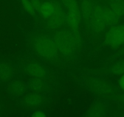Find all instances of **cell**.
<instances>
[{
	"instance_id": "21",
	"label": "cell",
	"mask_w": 124,
	"mask_h": 117,
	"mask_svg": "<svg viewBox=\"0 0 124 117\" xmlns=\"http://www.w3.org/2000/svg\"><path fill=\"white\" fill-rule=\"evenodd\" d=\"M1 109H2V105L1 104V102H0V112H1Z\"/></svg>"
},
{
	"instance_id": "12",
	"label": "cell",
	"mask_w": 124,
	"mask_h": 117,
	"mask_svg": "<svg viewBox=\"0 0 124 117\" xmlns=\"http://www.w3.org/2000/svg\"><path fill=\"white\" fill-rule=\"evenodd\" d=\"M110 9L118 17H120L124 14V2L122 0H112Z\"/></svg>"
},
{
	"instance_id": "5",
	"label": "cell",
	"mask_w": 124,
	"mask_h": 117,
	"mask_svg": "<svg viewBox=\"0 0 124 117\" xmlns=\"http://www.w3.org/2000/svg\"><path fill=\"white\" fill-rule=\"evenodd\" d=\"M93 12L103 20L105 25H113L117 23L119 17L110 8L94 6Z\"/></svg>"
},
{
	"instance_id": "19",
	"label": "cell",
	"mask_w": 124,
	"mask_h": 117,
	"mask_svg": "<svg viewBox=\"0 0 124 117\" xmlns=\"http://www.w3.org/2000/svg\"><path fill=\"white\" fill-rule=\"evenodd\" d=\"M32 117H46V115H45L42 112H40V111H37V112H35V113L32 115Z\"/></svg>"
},
{
	"instance_id": "15",
	"label": "cell",
	"mask_w": 124,
	"mask_h": 117,
	"mask_svg": "<svg viewBox=\"0 0 124 117\" xmlns=\"http://www.w3.org/2000/svg\"><path fill=\"white\" fill-rule=\"evenodd\" d=\"M21 2H22L24 9L27 13H29L31 15H35V9L32 2L29 0H21Z\"/></svg>"
},
{
	"instance_id": "8",
	"label": "cell",
	"mask_w": 124,
	"mask_h": 117,
	"mask_svg": "<svg viewBox=\"0 0 124 117\" xmlns=\"http://www.w3.org/2000/svg\"><path fill=\"white\" fill-rule=\"evenodd\" d=\"M89 21L91 23L93 29L96 33H99V32L103 31L106 26L103 20L98 15H96L94 12H93V15L89 20Z\"/></svg>"
},
{
	"instance_id": "2",
	"label": "cell",
	"mask_w": 124,
	"mask_h": 117,
	"mask_svg": "<svg viewBox=\"0 0 124 117\" xmlns=\"http://www.w3.org/2000/svg\"><path fill=\"white\" fill-rule=\"evenodd\" d=\"M37 51L42 57L51 59L57 55V46L54 41L47 37H41L38 39L35 43Z\"/></svg>"
},
{
	"instance_id": "1",
	"label": "cell",
	"mask_w": 124,
	"mask_h": 117,
	"mask_svg": "<svg viewBox=\"0 0 124 117\" xmlns=\"http://www.w3.org/2000/svg\"><path fill=\"white\" fill-rule=\"evenodd\" d=\"M62 3L67 9L66 17L70 28L76 31L79 26L80 19V11L76 0H62Z\"/></svg>"
},
{
	"instance_id": "13",
	"label": "cell",
	"mask_w": 124,
	"mask_h": 117,
	"mask_svg": "<svg viewBox=\"0 0 124 117\" xmlns=\"http://www.w3.org/2000/svg\"><path fill=\"white\" fill-rule=\"evenodd\" d=\"M9 90L14 95H20L24 92V86L19 82H13L9 85Z\"/></svg>"
},
{
	"instance_id": "11",
	"label": "cell",
	"mask_w": 124,
	"mask_h": 117,
	"mask_svg": "<svg viewBox=\"0 0 124 117\" xmlns=\"http://www.w3.org/2000/svg\"><path fill=\"white\" fill-rule=\"evenodd\" d=\"M39 11L45 18L49 19L54 12V4L50 2H44L41 3Z\"/></svg>"
},
{
	"instance_id": "10",
	"label": "cell",
	"mask_w": 124,
	"mask_h": 117,
	"mask_svg": "<svg viewBox=\"0 0 124 117\" xmlns=\"http://www.w3.org/2000/svg\"><path fill=\"white\" fill-rule=\"evenodd\" d=\"M94 7L93 3L89 0H83L82 4V13L86 20H89L93 13Z\"/></svg>"
},
{
	"instance_id": "3",
	"label": "cell",
	"mask_w": 124,
	"mask_h": 117,
	"mask_svg": "<svg viewBox=\"0 0 124 117\" xmlns=\"http://www.w3.org/2000/svg\"><path fill=\"white\" fill-rule=\"evenodd\" d=\"M54 41L58 50L63 54H71L74 50L76 41L72 35L68 33H58L55 36Z\"/></svg>"
},
{
	"instance_id": "14",
	"label": "cell",
	"mask_w": 124,
	"mask_h": 117,
	"mask_svg": "<svg viewBox=\"0 0 124 117\" xmlns=\"http://www.w3.org/2000/svg\"><path fill=\"white\" fill-rule=\"evenodd\" d=\"M26 102L29 106L34 107L40 104L41 102V98L36 94H30L26 97Z\"/></svg>"
},
{
	"instance_id": "7",
	"label": "cell",
	"mask_w": 124,
	"mask_h": 117,
	"mask_svg": "<svg viewBox=\"0 0 124 117\" xmlns=\"http://www.w3.org/2000/svg\"><path fill=\"white\" fill-rule=\"evenodd\" d=\"M14 74L12 65L8 62H0V82H6L12 79Z\"/></svg>"
},
{
	"instance_id": "6",
	"label": "cell",
	"mask_w": 124,
	"mask_h": 117,
	"mask_svg": "<svg viewBox=\"0 0 124 117\" xmlns=\"http://www.w3.org/2000/svg\"><path fill=\"white\" fill-rule=\"evenodd\" d=\"M67 19L66 15L59 4H54V12L49 22L52 26H59L62 25Z\"/></svg>"
},
{
	"instance_id": "4",
	"label": "cell",
	"mask_w": 124,
	"mask_h": 117,
	"mask_svg": "<svg viewBox=\"0 0 124 117\" xmlns=\"http://www.w3.org/2000/svg\"><path fill=\"white\" fill-rule=\"evenodd\" d=\"M105 43L111 47L116 48L124 43V25L113 26L107 33Z\"/></svg>"
},
{
	"instance_id": "18",
	"label": "cell",
	"mask_w": 124,
	"mask_h": 117,
	"mask_svg": "<svg viewBox=\"0 0 124 117\" xmlns=\"http://www.w3.org/2000/svg\"><path fill=\"white\" fill-rule=\"evenodd\" d=\"M31 2H32L33 6L35 8V10H37L39 11L40 6L41 5V3H40V1L39 0H31Z\"/></svg>"
},
{
	"instance_id": "9",
	"label": "cell",
	"mask_w": 124,
	"mask_h": 117,
	"mask_svg": "<svg viewBox=\"0 0 124 117\" xmlns=\"http://www.w3.org/2000/svg\"><path fill=\"white\" fill-rule=\"evenodd\" d=\"M27 72L31 76L35 77H42L46 75V71L45 69L40 66V65L37 64H31L27 67Z\"/></svg>"
},
{
	"instance_id": "20",
	"label": "cell",
	"mask_w": 124,
	"mask_h": 117,
	"mask_svg": "<svg viewBox=\"0 0 124 117\" xmlns=\"http://www.w3.org/2000/svg\"><path fill=\"white\" fill-rule=\"evenodd\" d=\"M119 85H120V87H121L123 90H124V75L120 77V79H119Z\"/></svg>"
},
{
	"instance_id": "22",
	"label": "cell",
	"mask_w": 124,
	"mask_h": 117,
	"mask_svg": "<svg viewBox=\"0 0 124 117\" xmlns=\"http://www.w3.org/2000/svg\"><path fill=\"white\" fill-rule=\"evenodd\" d=\"M123 100H124V98H123Z\"/></svg>"
},
{
	"instance_id": "17",
	"label": "cell",
	"mask_w": 124,
	"mask_h": 117,
	"mask_svg": "<svg viewBox=\"0 0 124 117\" xmlns=\"http://www.w3.org/2000/svg\"><path fill=\"white\" fill-rule=\"evenodd\" d=\"M113 70L116 74L124 73V63L120 62L114 66Z\"/></svg>"
},
{
	"instance_id": "16",
	"label": "cell",
	"mask_w": 124,
	"mask_h": 117,
	"mask_svg": "<svg viewBox=\"0 0 124 117\" xmlns=\"http://www.w3.org/2000/svg\"><path fill=\"white\" fill-rule=\"evenodd\" d=\"M30 86L32 90L35 91H38L40 90L42 87V82L41 80L39 79V77H35L33 78L30 81Z\"/></svg>"
}]
</instances>
